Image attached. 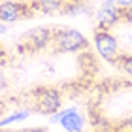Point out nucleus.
<instances>
[{"label":"nucleus","instance_id":"obj_1","mask_svg":"<svg viewBox=\"0 0 132 132\" xmlns=\"http://www.w3.org/2000/svg\"><path fill=\"white\" fill-rule=\"evenodd\" d=\"M93 42H94V49H96L98 55L104 61L115 64V61L121 55V44L113 36V32L106 30V28H96L93 34Z\"/></svg>","mask_w":132,"mask_h":132},{"label":"nucleus","instance_id":"obj_2","mask_svg":"<svg viewBox=\"0 0 132 132\" xmlns=\"http://www.w3.org/2000/svg\"><path fill=\"white\" fill-rule=\"evenodd\" d=\"M55 47L61 53H77L89 47V40L76 28H55Z\"/></svg>","mask_w":132,"mask_h":132},{"label":"nucleus","instance_id":"obj_3","mask_svg":"<svg viewBox=\"0 0 132 132\" xmlns=\"http://www.w3.org/2000/svg\"><path fill=\"white\" fill-rule=\"evenodd\" d=\"M55 40V28L51 27H34L30 30H27L23 36L19 49L23 51H44L51 42Z\"/></svg>","mask_w":132,"mask_h":132},{"label":"nucleus","instance_id":"obj_4","mask_svg":"<svg viewBox=\"0 0 132 132\" xmlns=\"http://www.w3.org/2000/svg\"><path fill=\"white\" fill-rule=\"evenodd\" d=\"M62 106V96L57 89H40L38 96H36V108L44 115H53V113L61 111Z\"/></svg>","mask_w":132,"mask_h":132},{"label":"nucleus","instance_id":"obj_5","mask_svg":"<svg viewBox=\"0 0 132 132\" xmlns=\"http://www.w3.org/2000/svg\"><path fill=\"white\" fill-rule=\"evenodd\" d=\"M30 6L17 2V0H2L0 2V23H6V25L17 23L23 17L30 15Z\"/></svg>","mask_w":132,"mask_h":132},{"label":"nucleus","instance_id":"obj_6","mask_svg":"<svg viewBox=\"0 0 132 132\" xmlns=\"http://www.w3.org/2000/svg\"><path fill=\"white\" fill-rule=\"evenodd\" d=\"M121 8L117 4H102L96 11V28H106L111 30L113 27H117L121 23Z\"/></svg>","mask_w":132,"mask_h":132},{"label":"nucleus","instance_id":"obj_7","mask_svg":"<svg viewBox=\"0 0 132 132\" xmlns=\"http://www.w3.org/2000/svg\"><path fill=\"white\" fill-rule=\"evenodd\" d=\"M59 113H61V123L59 125L66 132H83V128H85V117L76 108H68V110H62Z\"/></svg>","mask_w":132,"mask_h":132},{"label":"nucleus","instance_id":"obj_8","mask_svg":"<svg viewBox=\"0 0 132 132\" xmlns=\"http://www.w3.org/2000/svg\"><path fill=\"white\" fill-rule=\"evenodd\" d=\"M64 6H66V0H32L30 2L32 11L36 10V11H40V13H47V15L62 11Z\"/></svg>","mask_w":132,"mask_h":132},{"label":"nucleus","instance_id":"obj_9","mask_svg":"<svg viewBox=\"0 0 132 132\" xmlns=\"http://www.w3.org/2000/svg\"><path fill=\"white\" fill-rule=\"evenodd\" d=\"M28 117H30V111H28V110H19V111H13V113H10L8 117L0 119V127H8V125H11V123L25 121V119H28Z\"/></svg>","mask_w":132,"mask_h":132},{"label":"nucleus","instance_id":"obj_10","mask_svg":"<svg viewBox=\"0 0 132 132\" xmlns=\"http://www.w3.org/2000/svg\"><path fill=\"white\" fill-rule=\"evenodd\" d=\"M115 66L119 70H123L127 76L132 77V53H121L119 59L115 61Z\"/></svg>","mask_w":132,"mask_h":132},{"label":"nucleus","instance_id":"obj_11","mask_svg":"<svg viewBox=\"0 0 132 132\" xmlns=\"http://www.w3.org/2000/svg\"><path fill=\"white\" fill-rule=\"evenodd\" d=\"M115 132H132V113L128 117H125L123 121H119L115 127H113Z\"/></svg>","mask_w":132,"mask_h":132},{"label":"nucleus","instance_id":"obj_12","mask_svg":"<svg viewBox=\"0 0 132 132\" xmlns=\"http://www.w3.org/2000/svg\"><path fill=\"white\" fill-rule=\"evenodd\" d=\"M121 15H123L125 23L132 27V6H128V8H123V10H121Z\"/></svg>","mask_w":132,"mask_h":132},{"label":"nucleus","instance_id":"obj_13","mask_svg":"<svg viewBox=\"0 0 132 132\" xmlns=\"http://www.w3.org/2000/svg\"><path fill=\"white\" fill-rule=\"evenodd\" d=\"M115 4L123 10V8H128V6H132V0H115Z\"/></svg>","mask_w":132,"mask_h":132},{"label":"nucleus","instance_id":"obj_14","mask_svg":"<svg viewBox=\"0 0 132 132\" xmlns=\"http://www.w3.org/2000/svg\"><path fill=\"white\" fill-rule=\"evenodd\" d=\"M49 121L53 123V125H57V123H61V113H53V115H49Z\"/></svg>","mask_w":132,"mask_h":132},{"label":"nucleus","instance_id":"obj_15","mask_svg":"<svg viewBox=\"0 0 132 132\" xmlns=\"http://www.w3.org/2000/svg\"><path fill=\"white\" fill-rule=\"evenodd\" d=\"M27 132H49L47 128H28Z\"/></svg>","mask_w":132,"mask_h":132},{"label":"nucleus","instance_id":"obj_16","mask_svg":"<svg viewBox=\"0 0 132 132\" xmlns=\"http://www.w3.org/2000/svg\"><path fill=\"white\" fill-rule=\"evenodd\" d=\"M8 30V27H6V23H0V34H6Z\"/></svg>","mask_w":132,"mask_h":132},{"label":"nucleus","instance_id":"obj_17","mask_svg":"<svg viewBox=\"0 0 132 132\" xmlns=\"http://www.w3.org/2000/svg\"><path fill=\"white\" fill-rule=\"evenodd\" d=\"M102 4H115V0H102Z\"/></svg>","mask_w":132,"mask_h":132},{"label":"nucleus","instance_id":"obj_18","mask_svg":"<svg viewBox=\"0 0 132 132\" xmlns=\"http://www.w3.org/2000/svg\"><path fill=\"white\" fill-rule=\"evenodd\" d=\"M4 57V49H2V45H0V59Z\"/></svg>","mask_w":132,"mask_h":132},{"label":"nucleus","instance_id":"obj_19","mask_svg":"<svg viewBox=\"0 0 132 132\" xmlns=\"http://www.w3.org/2000/svg\"><path fill=\"white\" fill-rule=\"evenodd\" d=\"M102 132H115V130H102Z\"/></svg>","mask_w":132,"mask_h":132}]
</instances>
